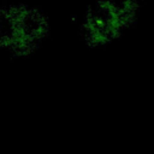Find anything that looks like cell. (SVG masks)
<instances>
[{"mask_svg": "<svg viewBox=\"0 0 154 154\" xmlns=\"http://www.w3.org/2000/svg\"><path fill=\"white\" fill-rule=\"evenodd\" d=\"M48 32V19L40 8L25 5L0 7V48L13 57L34 53Z\"/></svg>", "mask_w": 154, "mask_h": 154, "instance_id": "6da1fadb", "label": "cell"}, {"mask_svg": "<svg viewBox=\"0 0 154 154\" xmlns=\"http://www.w3.org/2000/svg\"><path fill=\"white\" fill-rule=\"evenodd\" d=\"M141 6L136 1H100L85 10L81 36L91 48H101L120 37L138 20Z\"/></svg>", "mask_w": 154, "mask_h": 154, "instance_id": "7a4b0ae2", "label": "cell"}]
</instances>
